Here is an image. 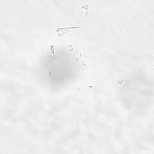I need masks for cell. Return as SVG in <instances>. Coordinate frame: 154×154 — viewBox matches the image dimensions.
<instances>
[{
	"label": "cell",
	"mask_w": 154,
	"mask_h": 154,
	"mask_svg": "<svg viewBox=\"0 0 154 154\" xmlns=\"http://www.w3.org/2000/svg\"><path fill=\"white\" fill-rule=\"evenodd\" d=\"M78 28H81V27H62V28H57L56 30V33L60 37L62 36L64 34H66L70 32L72 30L77 29Z\"/></svg>",
	"instance_id": "1"
},
{
	"label": "cell",
	"mask_w": 154,
	"mask_h": 154,
	"mask_svg": "<svg viewBox=\"0 0 154 154\" xmlns=\"http://www.w3.org/2000/svg\"><path fill=\"white\" fill-rule=\"evenodd\" d=\"M50 50H51V53L52 55L54 56L55 55V52H54V45H51L50 46Z\"/></svg>",
	"instance_id": "2"
}]
</instances>
